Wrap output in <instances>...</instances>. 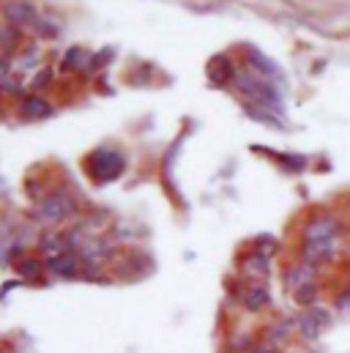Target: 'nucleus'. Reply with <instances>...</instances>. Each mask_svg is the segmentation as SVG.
Wrapping results in <instances>:
<instances>
[{"mask_svg":"<svg viewBox=\"0 0 350 353\" xmlns=\"http://www.w3.org/2000/svg\"><path fill=\"white\" fill-rule=\"evenodd\" d=\"M337 252H340V239H309L301 247V261L318 268L320 263H331Z\"/></svg>","mask_w":350,"mask_h":353,"instance_id":"f257e3e1","label":"nucleus"},{"mask_svg":"<svg viewBox=\"0 0 350 353\" xmlns=\"http://www.w3.org/2000/svg\"><path fill=\"white\" fill-rule=\"evenodd\" d=\"M244 274H247V276H252V279H262V276L268 274V258L260 255V252L249 255V258L244 261Z\"/></svg>","mask_w":350,"mask_h":353,"instance_id":"6e6552de","label":"nucleus"},{"mask_svg":"<svg viewBox=\"0 0 350 353\" xmlns=\"http://www.w3.org/2000/svg\"><path fill=\"white\" fill-rule=\"evenodd\" d=\"M50 80H52V74H50V72H47V69H44V74H39V77H36V85H39V88H41V85H47V83H50Z\"/></svg>","mask_w":350,"mask_h":353,"instance_id":"6ab92c4d","label":"nucleus"},{"mask_svg":"<svg viewBox=\"0 0 350 353\" xmlns=\"http://www.w3.org/2000/svg\"><path fill=\"white\" fill-rule=\"evenodd\" d=\"M249 353H276V348L265 343V345H258V348H252V351H249Z\"/></svg>","mask_w":350,"mask_h":353,"instance_id":"aec40b11","label":"nucleus"},{"mask_svg":"<svg viewBox=\"0 0 350 353\" xmlns=\"http://www.w3.org/2000/svg\"><path fill=\"white\" fill-rule=\"evenodd\" d=\"M3 14H6V19H11L17 28H25V25H33V22H36V11H33V6H28V3H8V6H3Z\"/></svg>","mask_w":350,"mask_h":353,"instance_id":"423d86ee","label":"nucleus"},{"mask_svg":"<svg viewBox=\"0 0 350 353\" xmlns=\"http://www.w3.org/2000/svg\"><path fill=\"white\" fill-rule=\"evenodd\" d=\"M337 310H340V312H350V290L337 296Z\"/></svg>","mask_w":350,"mask_h":353,"instance_id":"f3484780","label":"nucleus"},{"mask_svg":"<svg viewBox=\"0 0 350 353\" xmlns=\"http://www.w3.org/2000/svg\"><path fill=\"white\" fill-rule=\"evenodd\" d=\"M296 326L293 323H287V321H279V323H271V332H268V345H279V343H285L287 337H290V332H293Z\"/></svg>","mask_w":350,"mask_h":353,"instance_id":"9b49d317","label":"nucleus"},{"mask_svg":"<svg viewBox=\"0 0 350 353\" xmlns=\"http://www.w3.org/2000/svg\"><path fill=\"white\" fill-rule=\"evenodd\" d=\"M50 112H52V107L39 96H30V99L22 101V115H28V118H44Z\"/></svg>","mask_w":350,"mask_h":353,"instance_id":"9d476101","label":"nucleus"},{"mask_svg":"<svg viewBox=\"0 0 350 353\" xmlns=\"http://www.w3.org/2000/svg\"><path fill=\"white\" fill-rule=\"evenodd\" d=\"M268 301H271V296H268L265 285H252V288H247V293H244V307H247L249 312H260V310H265Z\"/></svg>","mask_w":350,"mask_h":353,"instance_id":"0eeeda50","label":"nucleus"},{"mask_svg":"<svg viewBox=\"0 0 350 353\" xmlns=\"http://www.w3.org/2000/svg\"><path fill=\"white\" fill-rule=\"evenodd\" d=\"M337 233H340V219L334 214H318L307 222L304 241H309V239H337Z\"/></svg>","mask_w":350,"mask_h":353,"instance_id":"20e7f679","label":"nucleus"},{"mask_svg":"<svg viewBox=\"0 0 350 353\" xmlns=\"http://www.w3.org/2000/svg\"><path fill=\"white\" fill-rule=\"evenodd\" d=\"M50 271L52 274H58V276H74L77 274V261H74V255H58V258H52L50 261Z\"/></svg>","mask_w":350,"mask_h":353,"instance_id":"1a4fd4ad","label":"nucleus"},{"mask_svg":"<svg viewBox=\"0 0 350 353\" xmlns=\"http://www.w3.org/2000/svg\"><path fill=\"white\" fill-rule=\"evenodd\" d=\"M110 58H112V52H110V50H104V52H99V55L93 58V63H90V69H99V66H101V63H107Z\"/></svg>","mask_w":350,"mask_h":353,"instance_id":"a211bd4d","label":"nucleus"},{"mask_svg":"<svg viewBox=\"0 0 350 353\" xmlns=\"http://www.w3.org/2000/svg\"><path fill=\"white\" fill-rule=\"evenodd\" d=\"M88 170L96 181H112L123 173V157L115 151H96L88 159Z\"/></svg>","mask_w":350,"mask_h":353,"instance_id":"f03ea898","label":"nucleus"},{"mask_svg":"<svg viewBox=\"0 0 350 353\" xmlns=\"http://www.w3.org/2000/svg\"><path fill=\"white\" fill-rule=\"evenodd\" d=\"M258 252H260V255H265V258H268L271 252H276V241H271V239L265 236L262 241H258Z\"/></svg>","mask_w":350,"mask_h":353,"instance_id":"dca6fc26","label":"nucleus"},{"mask_svg":"<svg viewBox=\"0 0 350 353\" xmlns=\"http://www.w3.org/2000/svg\"><path fill=\"white\" fill-rule=\"evenodd\" d=\"M83 58H85V52H83L80 47H74V50H72V52H69V55L63 58V72H69V69H74V66H77V63H80Z\"/></svg>","mask_w":350,"mask_h":353,"instance_id":"4468645a","label":"nucleus"},{"mask_svg":"<svg viewBox=\"0 0 350 353\" xmlns=\"http://www.w3.org/2000/svg\"><path fill=\"white\" fill-rule=\"evenodd\" d=\"M293 299H296V304H301V307H312V304H318V301H315V299H318V282H309V285L298 288V290L293 293Z\"/></svg>","mask_w":350,"mask_h":353,"instance_id":"f8f14e48","label":"nucleus"},{"mask_svg":"<svg viewBox=\"0 0 350 353\" xmlns=\"http://www.w3.org/2000/svg\"><path fill=\"white\" fill-rule=\"evenodd\" d=\"M74 211H77V203L72 200V194L55 192V194H50V197L41 200V205H39V219H44V222H61V219L72 216Z\"/></svg>","mask_w":350,"mask_h":353,"instance_id":"7ed1b4c3","label":"nucleus"},{"mask_svg":"<svg viewBox=\"0 0 350 353\" xmlns=\"http://www.w3.org/2000/svg\"><path fill=\"white\" fill-rule=\"evenodd\" d=\"M39 271H41V263H39V261H22V263H19V274H22V276H30V279H33V276H39Z\"/></svg>","mask_w":350,"mask_h":353,"instance_id":"2eb2a0df","label":"nucleus"},{"mask_svg":"<svg viewBox=\"0 0 350 353\" xmlns=\"http://www.w3.org/2000/svg\"><path fill=\"white\" fill-rule=\"evenodd\" d=\"M41 250H44V252L50 255V261H52V258H58V255L66 252V241L58 239V236H47V239L41 241Z\"/></svg>","mask_w":350,"mask_h":353,"instance_id":"ddd939ff","label":"nucleus"},{"mask_svg":"<svg viewBox=\"0 0 350 353\" xmlns=\"http://www.w3.org/2000/svg\"><path fill=\"white\" fill-rule=\"evenodd\" d=\"M309 282H318V268L304 263V261L293 263L287 268V274H285V285L290 288V293H296L298 288H304V285H309Z\"/></svg>","mask_w":350,"mask_h":353,"instance_id":"39448f33","label":"nucleus"}]
</instances>
